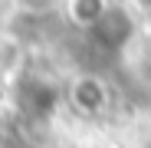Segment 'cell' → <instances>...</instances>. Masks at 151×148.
<instances>
[{"label": "cell", "mask_w": 151, "mask_h": 148, "mask_svg": "<svg viewBox=\"0 0 151 148\" xmlns=\"http://www.w3.org/2000/svg\"><path fill=\"white\" fill-rule=\"evenodd\" d=\"M138 7H141L145 13H151V0H138Z\"/></svg>", "instance_id": "obj_1"}]
</instances>
